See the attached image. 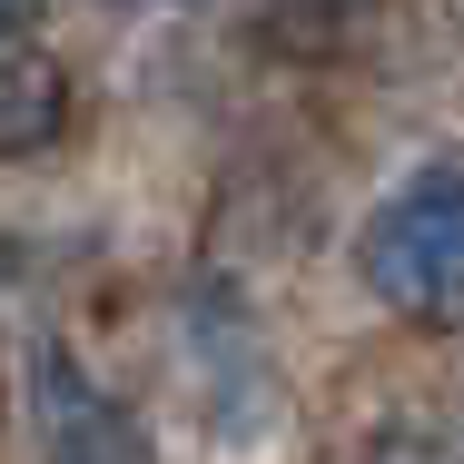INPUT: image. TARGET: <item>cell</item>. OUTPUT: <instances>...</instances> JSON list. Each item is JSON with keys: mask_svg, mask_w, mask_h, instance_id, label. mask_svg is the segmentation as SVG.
I'll return each instance as SVG.
<instances>
[{"mask_svg": "<svg viewBox=\"0 0 464 464\" xmlns=\"http://www.w3.org/2000/svg\"><path fill=\"white\" fill-rule=\"evenodd\" d=\"M356 277L395 316H464V159H425L366 208Z\"/></svg>", "mask_w": 464, "mask_h": 464, "instance_id": "1", "label": "cell"}, {"mask_svg": "<svg viewBox=\"0 0 464 464\" xmlns=\"http://www.w3.org/2000/svg\"><path fill=\"white\" fill-rule=\"evenodd\" d=\"M40 455L50 464H149L139 425H129L60 346H40Z\"/></svg>", "mask_w": 464, "mask_h": 464, "instance_id": "2", "label": "cell"}, {"mask_svg": "<svg viewBox=\"0 0 464 464\" xmlns=\"http://www.w3.org/2000/svg\"><path fill=\"white\" fill-rule=\"evenodd\" d=\"M60 119H70V90H60V70L40 60V50H0V159H30V149H50L60 139Z\"/></svg>", "mask_w": 464, "mask_h": 464, "instance_id": "3", "label": "cell"}, {"mask_svg": "<svg viewBox=\"0 0 464 464\" xmlns=\"http://www.w3.org/2000/svg\"><path fill=\"white\" fill-rule=\"evenodd\" d=\"M30 20H40V0H0V50H10V40H20Z\"/></svg>", "mask_w": 464, "mask_h": 464, "instance_id": "4", "label": "cell"}]
</instances>
